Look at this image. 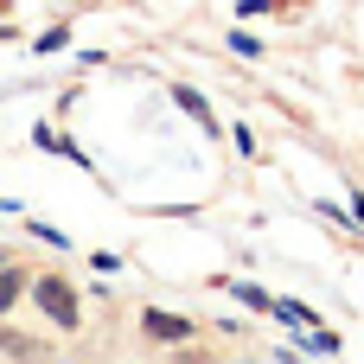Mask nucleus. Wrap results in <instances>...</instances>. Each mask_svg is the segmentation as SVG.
<instances>
[{
	"instance_id": "obj_4",
	"label": "nucleus",
	"mask_w": 364,
	"mask_h": 364,
	"mask_svg": "<svg viewBox=\"0 0 364 364\" xmlns=\"http://www.w3.org/2000/svg\"><path fill=\"white\" fill-rule=\"evenodd\" d=\"M179 109H192L198 122H211V109H205V96H192V90H179Z\"/></svg>"
},
{
	"instance_id": "obj_3",
	"label": "nucleus",
	"mask_w": 364,
	"mask_h": 364,
	"mask_svg": "<svg viewBox=\"0 0 364 364\" xmlns=\"http://www.w3.org/2000/svg\"><path fill=\"white\" fill-rule=\"evenodd\" d=\"M19 288H26V275H13V269H0V314L19 301Z\"/></svg>"
},
{
	"instance_id": "obj_2",
	"label": "nucleus",
	"mask_w": 364,
	"mask_h": 364,
	"mask_svg": "<svg viewBox=\"0 0 364 364\" xmlns=\"http://www.w3.org/2000/svg\"><path fill=\"white\" fill-rule=\"evenodd\" d=\"M192 326L186 320H173V314H147V339H186Z\"/></svg>"
},
{
	"instance_id": "obj_1",
	"label": "nucleus",
	"mask_w": 364,
	"mask_h": 364,
	"mask_svg": "<svg viewBox=\"0 0 364 364\" xmlns=\"http://www.w3.org/2000/svg\"><path fill=\"white\" fill-rule=\"evenodd\" d=\"M32 294H38V307H45V314H51V320H58V326H64V333H70V326H77V294H70V288H64V282H58V275H45V282H38V288H32Z\"/></svg>"
}]
</instances>
